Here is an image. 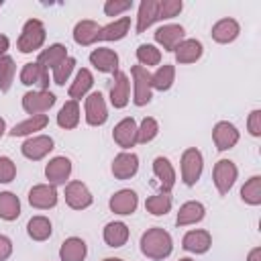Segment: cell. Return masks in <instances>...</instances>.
Here are the masks:
<instances>
[{"label":"cell","instance_id":"6da1fadb","mask_svg":"<svg viewBox=\"0 0 261 261\" xmlns=\"http://www.w3.org/2000/svg\"><path fill=\"white\" fill-rule=\"evenodd\" d=\"M141 253L147 257V259H153V261H163L171 255L173 251V239L171 234L161 228V226H153V228H147L143 234H141Z\"/></svg>","mask_w":261,"mask_h":261},{"label":"cell","instance_id":"7a4b0ae2","mask_svg":"<svg viewBox=\"0 0 261 261\" xmlns=\"http://www.w3.org/2000/svg\"><path fill=\"white\" fill-rule=\"evenodd\" d=\"M45 39H47L45 24H43L39 18H29V20L22 24V31H20V35H18L16 49H18L20 53L39 51V49L45 45Z\"/></svg>","mask_w":261,"mask_h":261},{"label":"cell","instance_id":"3957f363","mask_svg":"<svg viewBox=\"0 0 261 261\" xmlns=\"http://www.w3.org/2000/svg\"><path fill=\"white\" fill-rule=\"evenodd\" d=\"M202 169H204V157L196 147H188L181 153V161H179V171H181V181L192 188L198 184V179L202 177Z\"/></svg>","mask_w":261,"mask_h":261},{"label":"cell","instance_id":"277c9868","mask_svg":"<svg viewBox=\"0 0 261 261\" xmlns=\"http://www.w3.org/2000/svg\"><path fill=\"white\" fill-rule=\"evenodd\" d=\"M133 75V104L135 106H147L153 98V88H151V73L143 65H133L130 67Z\"/></svg>","mask_w":261,"mask_h":261},{"label":"cell","instance_id":"5b68a950","mask_svg":"<svg viewBox=\"0 0 261 261\" xmlns=\"http://www.w3.org/2000/svg\"><path fill=\"white\" fill-rule=\"evenodd\" d=\"M239 177V167L230 159H218L212 167V181L220 196H226Z\"/></svg>","mask_w":261,"mask_h":261},{"label":"cell","instance_id":"8992f818","mask_svg":"<svg viewBox=\"0 0 261 261\" xmlns=\"http://www.w3.org/2000/svg\"><path fill=\"white\" fill-rule=\"evenodd\" d=\"M57 102L55 94L49 92V90H29L24 96H22V110L31 116H37V114H45L49 108H53V104Z\"/></svg>","mask_w":261,"mask_h":261},{"label":"cell","instance_id":"52a82bcc","mask_svg":"<svg viewBox=\"0 0 261 261\" xmlns=\"http://www.w3.org/2000/svg\"><path fill=\"white\" fill-rule=\"evenodd\" d=\"M84 116L90 126H102L108 120V106L100 92H92L84 100Z\"/></svg>","mask_w":261,"mask_h":261},{"label":"cell","instance_id":"ba28073f","mask_svg":"<svg viewBox=\"0 0 261 261\" xmlns=\"http://www.w3.org/2000/svg\"><path fill=\"white\" fill-rule=\"evenodd\" d=\"M63 196H65V204H67L69 208H73V210H86V208H90L92 202H94L92 192H90L88 186H86L84 181H80V179L67 181Z\"/></svg>","mask_w":261,"mask_h":261},{"label":"cell","instance_id":"9c48e42d","mask_svg":"<svg viewBox=\"0 0 261 261\" xmlns=\"http://www.w3.org/2000/svg\"><path fill=\"white\" fill-rule=\"evenodd\" d=\"M55 143L49 135H33L20 145V153L31 161H41L53 151Z\"/></svg>","mask_w":261,"mask_h":261},{"label":"cell","instance_id":"30bf717a","mask_svg":"<svg viewBox=\"0 0 261 261\" xmlns=\"http://www.w3.org/2000/svg\"><path fill=\"white\" fill-rule=\"evenodd\" d=\"M239 139H241L239 128H237L232 122H228V120H220V122H216L214 128H212V141H214V147H216L218 151H228V149H232V147L239 143Z\"/></svg>","mask_w":261,"mask_h":261},{"label":"cell","instance_id":"8fae6325","mask_svg":"<svg viewBox=\"0 0 261 261\" xmlns=\"http://www.w3.org/2000/svg\"><path fill=\"white\" fill-rule=\"evenodd\" d=\"M110 171L116 179H130L139 171V155L133 151H120L110 165Z\"/></svg>","mask_w":261,"mask_h":261},{"label":"cell","instance_id":"7c38bea8","mask_svg":"<svg viewBox=\"0 0 261 261\" xmlns=\"http://www.w3.org/2000/svg\"><path fill=\"white\" fill-rule=\"evenodd\" d=\"M57 190L51 184H37L29 190V204L37 210H49L57 206Z\"/></svg>","mask_w":261,"mask_h":261},{"label":"cell","instance_id":"4fadbf2b","mask_svg":"<svg viewBox=\"0 0 261 261\" xmlns=\"http://www.w3.org/2000/svg\"><path fill=\"white\" fill-rule=\"evenodd\" d=\"M137 206H139V196H137V192L130 190V188H122V190L114 192V194L110 196V200H108V208H110L114 214H118V216H128V214H133V212L137 210Z\"/></svg>","mask_w":261,"mask_h":261},{"label":"cell","instance_id":"5bb4252c","mask_svg":"<svg viewBox=\"0 0 261 261\" xmlns=\"http://www.w3.org/2000/svg\"><path fill=\"white\" fill-rule=\"evenodd\" d=\"M153 39L159 47H163L165 51H173L184 39H186V31L181 24H175V22H169V24H163L159 27L155 33H153Z\"/></svg>","mask_w":261,"mask_h":261},{"label":"cell","instance_id":"9a60e30c","mask_svg":"<svg viewBox=\"0 0 261 261\" xmlns=\"http://www.w3.org/2000/svg\"><path fill=\"white\" fill-rule=\"evenodd\" d=\"M137 120L133 116H124L122 120H118L114 124V130H112V139L118 147H122L124 151H128L130 147L137 145Z\"/></svg>","mask_w":261,"mask_h":261},{"label":"cell","instance_id":"2e32d148","mask_svg":"<svg viewBox=\"0 0 261 261\" xmlns=\"http://www.w3.org/2000/svg\"><path fill=\"white\" fill-rule=\"evenodd\" d=\"M69 175H71V161L63 155L49 159V163L45 165V177L49 179L51 186H65Z\"/></svg>","mask_w":261,"mask_h":261},{"label":"cell","instance_id":"e0dca14e","mask_svg":"<svg viewBox=\"0 0 261 261\" xmlns=\"http://www.w3.org/2000/svg\"><path fill=\"white\" fill-rule=\"evenodd\" d=\"M112 86H110V104L114 108H124L128 104L130 96V80L124 71H114L112 73Z\"/></svg>","mask_w":261,"mask_h":261},{"label":"cell","instance_id":"ac0fdd59","mask_svg":"<svg viewBox=\"0 0 261 261\" xmlns=\"http://www.w3.org/2000/svg\"><path fill=\"white\" fill-rule=\"evenodd\" d=\"M181 247L188 251V253H196V255H202L206 253L210 247H212V234L204 228H192L184 234L181 239Z\"/></svg>","mask_w":261,"mask_h":261},{"label":"cell","instance_id":"d6986e66","mask_svg":"<svg viewBox=\"0 0 261 261\" xmlns=\"http://www.w3.org/2000/svg\"><path fill=\"white\" fill-rule=\"evenodd\" d=\"M210 35H212V39L216 43L226 45V43H232L241 35V24H239V20H234L230 16H224V18H220V20H216L212 24Z\"/></svg>","mask_w":261,"mask_h":261},{"label":"cell","instance_id":"ffe728a7","mask_svg":"<svg viewBox=\"0 0 261 261\" xmlns=\"http://www.w3.org/2000/svg\"><path fill=\"white\" fill-rule=\"evenodd\" d=\"M153 173H155V177L159 179L161 192H171V190H173L177 175H175V167H173V163H171L167 157L159 155V157L153 159Z\"/></svg>","mask_w":261,"mask_h":261},{"label":"cell","instance_id":"44dd1931","mask_svg":"<svg viewBox=\"0 0 261 261\" xmlns=\"http://www.w3.org/2000/svg\"><path fill=\"white\" fill-rule=\"evenodd\" d=\"M90 63L102 73H114L118 71V53L108 47H96L90 53Z\"/></svg>","mask_w":261,"mask_h":261},{"label":"cell","instance_id":"7402d4cb","mask_svg":"<svg viewBox=\"0 0 261 261\" xmlns=\"http://www.w3.org/2000/svg\"><path fill=\"white\" fill-rule=\"evenodd\" d=\"M204 216H206V206L198 200H188L179 206L177 216H175V224L177 226H190V224L204 220Z\"/></svg>","mask_w":261,"mask_h":261},{"label":"cell","instance_id":"603a6c76","mask_svg":"<svg viewBox=\"0 0 261 261\" xmlns=\"http://www.w3.org/2000/svg\"><path fill=\"white\" fill-rule=\"evenodd\" d=\"M65 57H69V53H67V47L65 45H61V43H53V45H49L47 49H43L41 53H39V57H37V63H39V67L43 69V71H47L49 73V69L53 71Z\"/></svg>","mask_w":261,"mask_h":261},{"label":"cell","instance_id":"cb8c5ba5","mask_svg":"<svg viewBox=\"0 0 261 261\" xmlns=\"http://www.w3.org/2000/svg\"><path fill=\"white\" fill-rule=\"evenodd\" d=\"M130 31V16H120L108 22L106 27H100L96 41H120Z\"/></svg>","mask_w":261,"mask_h":261},{"label":"cell","instance_id":"d4e9b609","mask_svg":"<svg viewBox=\"0 0 261 261\" xmlns=\"http://www.w3.org/2000/svg\"><path fill=\"white\" fill-rule=\"evenodd\" d=\"M20 84L22 86H41V90H49V73L39 67L37 61H29L20 69Z\"/></svg>","mask_w":261,"mask_h":261},{"label":"cell","instance_id":"484cf974","mask_svg":"<svg viewBox=\"0 0 261 261\" xmlns=\"http://www.w3.org/2000/svg\"><path fill=\"white\" fill-rule=\"evenodd\" d=\"M173 53H175V61H177V63L188 65V63H196V61L202 57L204 47H202V43H200L198 39H184V41L173 49Z\"/></svg>","mask_w":261,"mask_h":261},{"label":"cell","instance_id":"4316f807","mask_svg":"<svg viewBox=\"0 0 261 261\" xmlns=\"http://www.w3.org/2000/svg\"><path fill=\"white\" fill-rule=\"evenodd\" d=\"M88 255V245L80 237H69L59 247V259L61 261H84Z\"/></svg>","mask_w":261,"mask_h":261},{"label":"cell","instance_id":"83f0119b","mask_svg":"<svg viewBox=\"0 0 261 261\" xmlns=\"http://www.w3.org/2000/svg\"><path fill=\"white\" fill-rule=\"evenodd\" d=\"M49 124V116L47 114H37V116H29L24 120H20L18 124H14L8 135L10 137H33L37 130H43Z\"/></svg>","mask_w":261,"mask_h":261},{"label":"cell","instance_id":"f1b7e54d","mask_svg":"<svg viewBox=\"0 0 261 261\" xmlns=\"http://www.w3.org/2000/svg\"><path fill=\"white\" fill-rule=\"evenodd\" d=\"M102 239H104V243H106L108 247L118 249V247L126 245V241H128V226H126L122 220H112V222H108V224L104 226Z\"/></svg>","mask_w":261,"mask_h":261},{"label":"cell","instance_id":"f546056e","mask_svg":"<svg viewBox=\"0 0 261 261\" xmlns=\"http://www.w3.org/2000/svg\"><path fill=\"white\" fill-rule=\"evenodd\" d=\"M92 86H94V75H92V71H90L88 67H82V69L75 73V77H73V82H71L67 94H69L71 100L77 102V100H82V98H86V96L90 94Z\"/></svg>","mask_w":261,"mask_h":261},{"label":"cell","instance_id":"4dcf8cb0","mask_svg":"<svg viewBox=\"0 0 261 261\" xmlns=\"http://www.w3.org/2000/svg\"><path fill=\"white\" fill-rule=\"evenodd\" d=\"M157 8H159V0H143L139 4V12H137V33H145L153 22H157Z\"/></svg>","mask_w":261,"mask_h":261},{"label":"cell","instance_id":"1f68e13d","mask_svg":"<svg viewBox=\"0 0 261 261\" xmlns=\"http://www.w3.org/2000/svg\"><path fill=\"white\" fill-rule=\"evenodd\" d=\"M98 31H100V24H98L96 20H90V18L80 20V22H75V27H73V41H75L77 45H82V47H88V45L96 43Z\"/></svg>","mask_w":261,"mask_h":261},{"label":"cell","instance_id":"d6a6232c","mask_svg":"<svg viewBox=\"0 0 261 261\" xmlns=\"http://www.w3.org/2000/svg\"><path fill=\"white\" fill-rule=\"evenodd\" d=\"M51 232H53V224H51V220L47 216L37 214L33 218H29V222H27V234L33 241H37V243L47 241L51 237Z\"/></svg>","mask_w":261,"mask_h":261},{"label":"cell","instance_id":"836d02e7","mask_svg":"<svg viewBox=\"0 0 261 261\" xmlns=\"http://www.w3.org/2000/svg\"><path fill=\"white\" fill-rule=\"evenodd\" d=\"M80 114H82L80 104L75 100H67L57 112V124L61 128H65V130H71V128H75L80 124Z\"/></svg>","mask_w":261,"mask_h":261},{"label":"cell","instance_id":"e575fe53","mask_svg":"<svg viewBox=\"0 0 261 261\" xmlns=\"http://www.w3.org/2000/svg\"><path fill=\"white\" fill-rule=\"evenodd\" d=\"M175 82V67L171 63H163L151 73V88L157 92H167Z\"/></svg>","mask_w":261,"mask_h":261},{"label":"cell","instance_id":"d590c367","mask_svg":"<svg viewBox=\"0 0 261 261\" xmlns=\"http://www.w3.org/2000/svg\"><path fill=\"white\" fill-rule=\"evenodd\" d=\"M20 216V200L12 192H0V218L12 222Z\"/></svg>","mask_w":261,"mask_h":261},{"label":"cell","instance_id":"8d00e7d4","mask_svg":"<svg viewBox=\"0 0 261 261\" xmlns=\"http://www.w3.org/2000/svg\"><path fill=\"white\" fill-rule=\"evenodd\" d=\"M171 196L169 192H159V194H153L145 200V210L153 216H165L169 210H171Z\"/></svg>","mask_w":261,"mask_h":261},{"label":"cell","instance_id":"74e56055","mask_svg":"<svg viewBox=\"0 0 261 261\" xmlns=\"http://www.w3.org/2000/svg\"><path fill=\"white\" fill-rule=\"evenodd\" d=\"M241 200L249 206L261 204V175H251L241 188Z\"/></svg>","mask_w":261,"mask_h":261},{"label":"cell","instance_id":"f35d334b","mask_svg":"<svg viewBox=\"0 0 261 261\" xmlns=\"http://www.w3.org/2000/svg\"><path fill=\"white\" fill-rule=\"evenodd\" d=\"M137 61L143 67L159 65L161 63V49H157V45H153V43H141L137 47Z\"/></svg>","mask_w":261,"mask_h":261},{"label":"cell","instance_id":"ab89813d","mask_svg":"<svg viewBox=\"0 0 261 261\" xmlns=\"http://www.w3.org/2000/svg\"><path fill=\"white\" fill-rule=\"evenodd\" d=\"M157 135H159V122H157L153 116H145V118L141 120V124L137 126V143L147 145V143H151Z\"/></svg>","mask_w":261,"mask_h":261},{"label":"cell","instance_id":"60d3db41","mask_svg":"<svg viewBox=\"0 0 261 261\" xmlns=\"http://www.w3.org/2000/svg\"><path fill=\"white\" fill-rule=\"evenodd\" d=\"M16 73V63L10 55L0 57V92H8Z\"/></svg>","mask_w":261,"mask_h":261},{"label":"cell","instance_id":"b9f144b4","mask_svg":"<svg viewBox=\"0 0 261 261\" xmlns=\"http://www.w3.org/2000/svg\"><path fill=\"white\" fill-rule=\"evenodd\" d=\"M73 69H75V57H65L55 69H53V77H51V82L53 84H57V86H65V82L69 80V75L73 73Z\"/></svg>","mask_w":261,"mask_h":261},{"label":"cell","instance_id":"7bdbcfd3","mask_svg":"<svg viewBox=\"0 0 261 261\" xmlns=\"http://www.w3.org/2000/svg\"><path fill=\"white\" fill-rule=\"evenodd\" d=\"M181 10H184V2L181 0H159L157 20H169V18L177 16Z\"/></svg>","mask_w":261,"mask_h":261},{"label":"cell","instance_id":"ee69618b","mask_svg":"<svg viewBox=\"0 0 261 261\" xmlns=\"http://www.w3.org/2000/svg\"><path fill=\"white\" fill-rule=\"evenodd\" d=\"M133 8V0H106L104 2V14L106 16H120L122 12Z\"/></svg>","mask_w":261,"mask_h":261},{"label":"cell","instance_id":"f6af8a7d","mask_svg":"<svg viewBox=\"0 0 261 261\" xmlns=\"http://www.w3.org/2000/svg\"><path fill=\"white\" fill-rule=\"evenodd\" d=\"M14 177H16V163L10 157L0 155V184H10Z\"/></svg>","mask_w":261,"mask_h":261},{"label":"cell","instance_id":"bcb514c9","mask_svg":"<svg viewBox=\"0 0 261 261\" xmlns=\"http://www.w3.org/2000/svg\"><path fill=\"white\" fill-rule=\"evenodd\" d=\"M247 130L251 137H261V110L255 108L249 112V118H247Z\"/></svg>","mask_w":261,"mask_h":261},{"label":"cell","instance_id":"7dc6e473","mask_svg":"<svg viewBox=\"0 0 261 261\" xmlns=\"http://www.w3.org/2000/svg\"><path fill=\"white\" fill-rule=\"evenodd\" d=\"M12 255V241L6 234H0V261H6Z\"/></svg>","mask_w":261,"mask_h":261},{"label":"cell","instance_id":"c3c4849f","mask_svg":"<svg viewBox=\"0 0 261 261\" xmlns=\"http://www.w3.org/2000/svg\"><path fill=\"white\" fill-rule=\"evenodd\" d=\"M8 47H10V41H8V37L0 33V57H4V55H6Z\"/></svg>","mask_w":261,"mask_h":261},{"label":"cell","instance_id":"681fc988","mask_svg":"<svg viewBox=\"0 0 261 261\" xmlns=\"http://www.w3.org/2000/svg\"><path fill=\"white\" fill-rule=\"evenodd\" d=\"M247 261H261V247H253L247 255Z\"/></svg>","mask_w":261,"mask_h":261},{"label":"cell","instance_id":"f907efd6","mask_svg":"<svg viewBox=\"0 0 261 261\" xmlns=\"http://www.w3.org/2000/svg\"><path fill=\"white\" fill-rule=\"evenodd\" d=\"M4 133H6V120L0 116V139L4 137Z\"/></svg>","mask_w":261,"mask_h":261},{"label":"cell","instance_id":"816d5d0a","mask_svg":"<svg viewBox=\"0 0 261 261\" xmlns=\"http://www.w3.org/2000/svg\"><path fill=\"white\" fill-rule=\"evenodd\" d=\"M102 261H124V259H120V257H106V259H102Z\"/></svg>","mask_w":261,"mask_h":261},{"label":"cell","instance_id":"f5cc1de1","mask_svg":"<svg viewBox=\"0 0 261 261\" xmlns=\"http://www.w3.org/2000/svg\"><path fill=\"white\" fill-rule=\"evenodd\" d=\"M177 261H194V259H190V257H181V259H177Z\"/></svg>","mask_w":261,"mask_h":261},{"label":"cell","instance_id":"db71d44e","mask_svg":"<svg viewBox=\"0 0 261 261\" xmlns=\"http://www.w3.org/2000/svg\"><path fill=\"white\" fill-rule=\"evenodd\" d=\"M0 6H2V2H0Z\"/></svg>","mask_w":261,"mask_h":261}]
</instances>
